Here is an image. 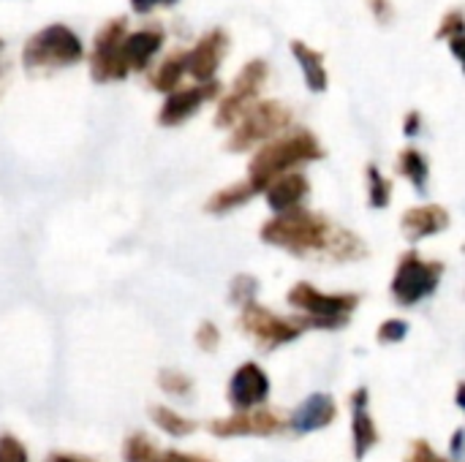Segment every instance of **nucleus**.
Returning a JSON list of instances; mask_svg holds the SVG:
<instances>
[{
  "label": "nucleus",
  "mask_w": 465,
  "mask_h": 462,
  "mask_svg": "<svg viewBox=\"0 0 465 462\" xmlns=\"http://www.w3.org/2000/svg\"><path fill=\"white\" fill-rule=\"evenodd\" d=\"M262 240L267 245H278L286 248L292 253H316L324 251L327 256H332L335 261H351L365 256L360 237L332 226L327 218L311 212V210H289L281 212L275 221H267L262 226Z\"/></svg>",
  "instance_id": "f257e3e1"
},
{
  "label": "nucleus",
  "mask_w": 465,
  "mask_h": 462,
  "mask_svg": "<svg viewBox=\"0 0 465 462\" xmlns=\"http://www.w3.org/2000/svg\"><path fill=\"white\" fill-rule=\"evenodd\" d=\"M286 300L289 305L311 313V319H302L297 327H341L346 324L349 313L360 305L357 294H324L311 283H297Z\"/></svg>",
  "instance_id": "f03ea898"
},
{
  "label": "nucleus",
  "mask_w": 465,
  "mask_h": 462,
  "mask_svg": "<svg viewBox=\"0 0 465 462\" xmlns=\"http://www.w3.org/2000/svg\"><path fill=\"white\" fill-rule=\"evenodd\" d=\"M444 267L439 261H425L417 251H409L395 272L392 280V294L401 305L411 308L417 302H422L425 297H430L441 280Z\"/></svg>",
  "instance_id": "7ed1b4c3"
},
{
  "label": "nucleus",
  "mask_w": 465,
  "mask_h": 462,
  "mask_svg": "<svg viewBox=\"0 0 465 462\" xmlns=\"http://www.w3.org/2000/svg\"><path fill=\"white\" fill-rule=\"evenodd\" d=\"M308 158H319V144H316L311 136H294V139L278 142V144L262 150V152L253 158L251 180L259 182V185L264 188L270 180L281 177L286 169H292L294 163L308 161Z\"/></svg>",
  "instance_id": "20e7f679"
},
{
  "label": "nucleus",
  "mask_w": 465,
  "mask_h": 462,
  "mask_svg": "<svg viewBox=\"0 0 465 462\" xmlns=\"http://www.w3.org/2000/svg\"><path fill=\"white\" fill-rule=\"evenodd\" d=\"M240 324H242V329L251 332V335L256 338V343H259L262 349H267V351H272V349H278V346H283V343H292V340L302 332L297 324L283 321L281 316L264 310V308L256 305V302H251V305L242 308Z\"/></svg>",
  "instance_id": "39448f33"
},
{
  "label": "nucleus",
  "mask_w": 465,
  "mask_h": 462,
  "mask_svg": "<svg viewBox=\"0 0 465 462\" xmlns=\"http://www.w3.org/2000/svg\"><path fill=\"white\" fill-rule=\"evenodd\" d=\"M286 430V419L275 411H242L229 419L210 422V433L218 438H234V436H275Z\"/></svg>",
  "instance_id": "423d86ee"
},
{
  "label": "nucleus",
  "mask_w": 465,
  "mask_h": 462,
  "mask_svg": "<svg viewBox=\"0 0 465 462\" xmlns=\"http://www.w3.org/2000/svg\"><path fill=\"white\" fill-rule=\"evenodd\" d=\"M267 395H270V378L253 362L242 365L229 384V400L234 408H242V411H253L256 406L267 400Z\"/></svg>",
  "instance_id": "0eeeda50"
},
{
  "label": "nucleus",
  "mask_w": 465,
  "mask_h": 462,
  "mask_svg": "<svg viewBox=\"0 0 465 462\" xmlns=\"http://www.w3.org/2000/svg\"><path fill=\"white\" fill-rule=\"evenodd\" d=\"M338 414V406L330 395H311L294 414H292V430L294 433H313L327 428Z\"/></svg>",
  "instance_id": "6e6552de"
},
{
  "label": "nucleus",
  "mask_w": 465,
  "mask_h": 462,
  "mask_svg": "<svg viewBox=\"0 0 465 462\" xmlns=\"http://www.w3.org/2000/svg\"><path fill=\"white\" fill-rule=\"evenodd\" d=\"M264 191H267V204L281 215L300 207V202L308 196V180L302 174H281L270 180Z\"/></svg>",
  "instance_id": "1a4fd4ad"
},
{
  "label": "nucleus",
  "mask_w": 465,
  "mask_h": 462,
  "mask_svg": "<svg viewBox=\"0 0 465 462\" xmlns=\"http://www.w3.org/2000/svg\"><path fill=\"white\" fill-rule=\"evenodd\" d=\"M354 406V419H351V430H354V455L357 460H362L376 444H379V430L368 414V389H357L351 398Z\"/></svg>",
  "instance_id": "9d476101"
},
{
  "label": "nucleus",
  "mask_w": 465,
  "mask_h": 462,
  "mask_svg": "<svg viewBox=\"0 0 465 462\" xmlns=\"http://www.w3.org/2000/svg\"><path fill=\"white\" fill-rule=\"evenodd\" d=\"M447 226H450V215H447V210H441L436 204L414 207L403 215V231L409 240H422V237L439 234Z\"/></svg>",
  "instance_id": "9b49d317"
},
{
  "label": "nucleus",
  "mask_w": 465,
  "mask_h": 462,
  "mask_svg": "<svg viewBox=\"0 0 465 462\" xmlns=\"http://www.w3.org/2000/svg\"><path fill=\"white\" fill-rule=\"evenodd\" d=\"M259 191H264V188H262L259 182H253V180L237 182V185H232V188L215 193V196L207 202V212L223 215V212H229V210H234V207H240V204H245V202H251V196H256Z\"/></svg>",
  "instance_id": "f8f14e48"
},
{
  "label": "nucleus",
  "mask_w": 465,
  "mask_h": 462,
  "mask_svg": "<svg viewBox=\"0 0 465 462\" xmlns=\"http://www.w3.org/2000/svg\"><path fill=\"white\" fill-rule=\"evenodd\" d=\"M153 419H155V425H158L163 433L177 436V438L191 436V433L196 430V425H193L191 419H185V417H180V414H174L172 408H163V406H155V408H153Z\"/></svg>",
  "instance_id": "ddd939ff"
},
{
  "label": "nucleus",
  "mask_w": 465,
  "mask_h": 462,
  "mask_svg": "<svg viewBox=\"0 0 465 462\" xmlns=\"http://www.w3.org/2000/svg\"><path fill=\"white\" fill-rule=\"evenodd\" d=\"M123 457H125V462H161V452L155 449V444L147 436L139 433V436H131L125 441Z\"/></svg>",
  "instance_id": "4468645a"
},
{
  "label": "nucleus",
  "mask_w": 465,
  "mask_h": 462,
  "mask_svg": "<svg viewBox=\"0 0 465 462\" xmlns=\"http://www.w3.org/2000/svg\"><path fill=\"white\" fill-rule=\"evenodd\" d=\"M199 98H202L199 93H185V95L172 98V101L166 103V109H163V123H177V120L188 117V114L196 109Z\"/></svg>",
  "instance_id": "2eb2a0df"
},
{
  "label": "nucleus",
  "mask_w": 465,
  "mask_h": 462,
  "mask_svg": "<svg viewBox=\"0 0 465 462\" xmlns=\"http://www.w3.org/2000/svg\"><path fill=\"white\" fill-rule=\"evenodd\" d=\"M401 172L417 185V188H425V180H428V166H425V158L414 150L403 152L401 158Z\"/></svg>",
  "instance_id": "dca6fc26"
},
{
  "label": "nucleus",
  "mask_w": 465,
  "mask_h": 462,
  "mask_svg": "<svg viewBox=\"0 0 465 462\" xmlns=\"http://www.w3.org/2000/svg\"><path fill=\"white\" fill-rule=\"evenodd\" d=\"M158 387L166 392V395H191L193 389V381L183 373H174V370H163L158 376Z\"/></svg>",
  "instance_id": "f3484780"
},
{
  "label": "nucleus",
  "mask_w": 465,
  "mask_h": 462,
  "mask_svg": "<svg viewBox=\"0 0 465 462\" xmlns=\"http://www.w3.org/2000/svg\"><path fill=\"white\" fill-rule=\"evenodd\" d=\"M229 297H232V302H237L240 308L251 305L253 297H256V278H253V275H240V278H234Z\"/></svg>",
  "instance_id": "a211bd4d"
},
{
  "label": "nucleus",
  "mask_w": 465,
  "mask_h": 462,
  "mask_svg": "<svg viewBox=\"0 0 465 462\" xmlns=\"http://www.w3.org/2000/svg\"><path fill=\"white\" fill-rule=\"evenodd\" d=\"M371 204L373 207H387L390 204V182L376 169H371Z\"/></svg>",
  "instance_id": "6ab92c4d"
},
{
  "label": "nucleus",
  "mask_w": 465,
  "mask_h": 462,
  "mask_svg": "<svg viewBox=\"0 0 465 462\" xmlns=\"http://www.w3.org/2000/svg\"><path fill=\"white\" fill-rule=\"evenodd\" d=\"M409 335V324L401 319H390L379 327V340L381 343H401Z\"/></svg>",
  "instance_id": "aec40b11"
},
{
  "label": "nucleus",
  "mask_w": 465,
  "mask_h": 462,
  "mask_svg": "<svg viewBox=\"0 0 465 462\" xmlns=\"http://www.w3.org/2000/svg\"><path fill=\"white\" fill-rule=\"evenodd\" d=\"M0 462H27L25 447L14 436H0Z\"/></svg>",
  "instance_id": "412c9836"
},
{
  "label": "nucleus",
  "mask_w": 465,
  "mask_h": 462,
  "mask_svg": "<svg viewBox=\"0 0 465 462\" xmlns=\"http://www.w3.org/2000/svg\"><path fill=\"white\" fill-rule=\"evenodd\" d=\"M218 340H221V335H218V329H215L210 321L199 327V332H196V346H199L202 351H215V349H218Z\"/></svg>",
  "instance_id": "4be33fe9"
},
{
  "label": "nucleus",
  "mask_w": 465,
  "mask_h": 462,
  "mask_svg": "<svg viewBox=\"0 0 465 462\" xmlns=\"http://www.w3.org/2000/svg\"><path fill=\"white\" fill-rule=\"evenodd\" d=\"M406 462H447V460H444V457H439V455L430 449V444H425V441H414Z\"/></svg>",
  "instance_id": "5701e85b"
},
{
  "label": "nucleus",
  "mask_w": 465,
  "mask_h": 462,
  "mask_svg": "<svg viewBox=\"0 0 465 462\" xmlns=\"http://www.w3.org/2000/svg\"><path fill=\"white\" fill-rule=\"evenodd\" d=\"M161 462H213L207 457H196V455H183V452H166L161 455Z\"/></svg>",
  "instance_id": "b1692460"
},
{
  "label": "nucleus",
  "mask_w": 465,
  "mask_h": 462,
  "mask_svg": "<svg viewBox=\"0 0 465 462\" xmlns=\"http://www.w3.org/2000/svg\"><path fill=\"white\" fill-rule=\"evenodd\" d=\"M49 462H90V460H84V457H74V455H54V457H49Z\"/></svg>",
  "instance_id": "393cba45"
},
{
  "label": "nucleus",
  "mask_w": 465,
  "mask_h": 462,
  "mask_svg": "<svg viewBox=\"0 0 465 462\" xmlns=\"http://www.w3.org/2000/svg\"><path fill=\"white\" fill-rule=\"evenodd\" d=\"M460 444H463V433L458 430V433H455V441H452V452H455V457H460Z\"/></svg>",
  "instance_id": "a878e982"
}]
</instances>
